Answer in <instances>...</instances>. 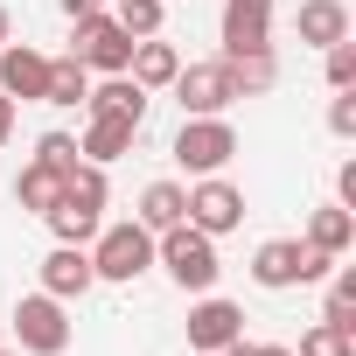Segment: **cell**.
Returning <instances> with one entry per match:
<instances>
[{
  "instance_id": "1",
  "label": "cell",
  "mask_w": 356,
  "mask_h": 356,
  "mask_svg": "<svg viewBox=\"0 0 356 356\" xmlns=\"http://www.w3.org/2000/svg\"><path fill=\"white\" fill-rule=\"evenodd\" d=\"M154 259L168 266V280L182 286V293H210L217 286V238L210 231H196V224H175V231H161L154 238Z\"/></svg>"
},
{
  "instance_id": "2",
  "label": "cell",
  "mask_w": 356,
  "mask_h": 356,
  "mask_svg": "<svg viewBox=\"0 0 356 356\" xmlns=\"http://www.w3.org/2000/svg\"><path fill=\"white\" fill-rule=\"evenodd\" d=\"M328 252H314L307 238H266L259 252H252V280L266 286V293H286V286H314V280H328Z\"/></svg>"
},
{
  "instance_id": "3",
  "label": "cell",
  "mask_w": 356,
  "mask_h": 356,
  "mask_svg": "<svg viewBox=\"0 0 356 356\" xmlns=\"http://www.w3.org/2000/svg\"><path fill=\"white\" fill-rule=\"evenodd\" d=\"M147 266H154V231H147L140 217H133V224H98V238H91V273H98V280L133 286Z\"/></svg>"
},
{
  "instance_id": "4",
  "label": "cell",
  "mask_w": 356,
  "mask_h": 356,
  "mask_svg": "<svg viewBox=\"0 0 356 356\" xmlns=\"http://www.w3.org/2000/svg\"><path fill=\"white\" fill-rule=\"evenodd\" d=\"M168 91L182 98V119H217V112L238 105V84H231V63H224V56H210V63H182Z\"/></svg>"
},
{
  "instance_id": "5",
  "label": "cell",
  "mask_w": 356,
  "mask_h": 356,
  "mask_svg": "<svg viewBox=\"0 0 356 356\" xmlns=\"http://www.w3.org/2000/svg\"><path fill=\"white\" fill-rule=\"evenodd\" d=\"M70 56L84 63V70H105V77H119L126 63H133V35L98 8V15H77V29H70Z\"/></svg>"
},
{
  "instance_id": "6",
  "label": "cell",
  "mask_w": 356,
  "mask_h": 356,
  "mask_svg": "<svg viewBox=\"0 0 356 356\" xmlns=\"http://www.w3.org/2000/svg\"><path fill=\"white\" fill-rule=\"evenodd\" d=\"M15 349H29V356H63L70 349V314H63L56 293L15 300Z\"/></svg>"
},
{
  "instance_id": "7",
  "label": "cell",
  "mask_w": 356,
  "mask_h": 356,
  "mask_svg": "<svg viewBox=\"0 0 356 356\" xmlns=\"http://www.w3.org/2000/svg\"><path fill=\"white\" fill-rule=\"evenodd\" d=\"M231 154H238V133H231L224 112L217 119H182V133H175V161H182L189 175H224Z\"/></svg>"
},
{
  "instance_id": "8",
  "label": "cell",
  "mask_w": 356,
  "mask_h": 356,
  "mask_svg": "<svg viewBox=\"0 0 356 356\" xmlns=\"http://www.w3.org/2000/svg\"><path fill=\"white\" fill-rule=\"evenodd\" d=\"M189 224L210 231V238L238 231V224H245V189H231L224 175H203V182L189 189Z\"/></svg>"
},
{
  "instance_id": "9",
  "label": "cell",
  "mask_w": 356,
  "mask_h": 356,
  "mask_svg": "<svg viewBox=\"0 0 356 356\" xmlns=\"http://www.w3.org/2000/svg\"><path fill=\"white\" fill-rule=\"evenodd\" d=\"M238 335H245V307H238V300L203 293V300L189 307V349H196V356H217V349L238 342Z\"/></svg>"
},
{
  "instance_id": "10",
  "label": "cell",
  "mask_w": 356,
  "mask_h": 356,
  "mask_svg": "<svg viewBox=\"0 0 356 356\" xmlns=\"http://www.w3.org/2000/svg\"><path fill=\"white\" fill-rule=\"evenodd\" d=\"M273 49V0H224V56Z\"/></svg>"
},
{
  "instance_id": "11",
  "label": "cell",
  "mask_w": 356,
  "mask_h": 356,
  "mask_svg": "<svg viewBox=\"0 0 356 356\" xmlns=\"http://www.w3.org/2000/svg\"><path fill=\"white\" fill-rule=\"evenodd\" d=\"M42 84H49V56L29 49V42H8L0 49V91L15 105H42Z\"/></svg>"
},
{
  "instance_id": "12",
  "label": "cell",
  "mask_w": 356,
  "mask_h": 356,
  "mask_svg": "<svg viewBox=\"0 0 356 356\" xmlns=\"http://www.w3.org/2000/svg\"><path fill=\"white\" fill-rule=\"evenodd\" d=\"M98 286V273H91V252L84 245H56L49 259H42V293H56V300H84Z\"/></svg>"
},
{
  "instance_id": "13",
  "label": "cell",
  "mask_w": 356,
  "mask_h": 356,
  "mask_svg": "<svg viewBox=\"0 0 356 356\" xmlns=\"http://www.w3.org/2000/svg\"><path fill=\"white\" fill-rule=\"evenodd\" d=\"M84 105H91V119H126V126H147V105H154V91H140V84L119 70V77H105L98 91H84Z\"/></svg>"
},
{
  "instance_id": "14",
  "label": "cell",
  "mask_w": 356,
  "mask_h": 356,
  "mask_svg": "<svg viewBox=\"0 0 356 356\" xmlns=\"http://www.w3.org/2000/svg\"><path fill=\"white\" fill-rule=\"evenodd\" d=\"M293 35L314 42V49H335V42H349V8H342V0H300Z\"/></svg>"
},
{
  "instance_id": "15",
  "label": "cell",
  "mask_w": 356,
  "mask_h": 356,
  "mask_svg": "<svg viewBox=\"0 0 356 356\" xmlns=\"http://www.w3.org/2000/svg\"><path fill=\"white\" fill-rule=\"evenodd\" d=\"M175 70H182L175 42H161V35H140V42H133V63H126V77H133L140 91H168V84H175Z\"/></svg>"
},
{
  "instance_id": "16",
  "label": "cell",
  "mask_w": 356,
  "mask_h": 356,
  "mask_svg": "<svg viewBox=\"0 0 356 356\" xmlns=\"http://www.w3.org/2000/svg\"><path fill=\"white\" fill-rule=\"evenodd\" d=\"M140 224L161 238V231H175V224H189V189L182 182H147V196H140Z\"/></svg>"
},
{
  "instance_id": "17",
  "label": "cell",
  "mask_w": 356,
  "mask_h": 356,
  "mask_svg": "<svg viewBox=\"0 0 356 356\" xmlns=\"http://www.w3.org/2000/svg\"><path fill=\"white\" fill-rule=\"evenodd\" d=\"M307 245H314V252H328V259H342V252L356 245V210H342V203L314 210V217H307Z\"/></svg>"
},
{
  "instance_id": "18",
  "label": "cell",
  "mask_w": 356,
  "mask_h": 356,
  "mask_svg": "<svg viewBox=\"0 0 356 356\" xmlns=\"http://www.w3.org/2000/svg\"><path fill=\"white\" fill-rule=\"evenodd\" d=\"M133 133H140V126H126V119H91V126H84V140H77V154L105 168V161L133 154Z\"/></svg>"
},
{
  "instance_id": "19",
  "label": "cell",
  "mask_w": 356,
  "mask_h": 356,
  "mask_svg": "<svg viewBox=\"0 0 356 356\" xmlns=\"http://www.w3.org/2000/svg\"><path fill=\"white\" fill-rule=\"evenodd\" d=\"M15 203H22V210H35V217H49V210L63 203V175H56V168H42V161H29V168H22V182H15Z\"/></svg>"
},
{
  "instance_id": "20",
  "label": "cell",
  "mask_w": 356,
  "mask_h": 356,
  "mask_svg": "<svg viewBox=\"0 0 356 356\" xmlns=\"http://www.w3.org/2000/svg\"><path fill=\"white\" fill-rule=\"evenodd\" d=\"M91 91V70L77 56H49V84H42V105H84Z\"/></svg>"
},
{
  "instance_id": "21",
  "label": "cell",
  "mask_w": 356,
  "mask_h": 356,
  "mask_svg": "<svg viewBox=\"0 0 356 356\" xmlns=\"http://www.w3.org/2000/svg\"><path fill=\"white\" fill-rule=\"evenodd\" d=\"M224 63H231L238 98H259V91H273V84H280V56H273V49H259V56H224Z\"/></svg>"
},
{
  "instance_id": "22",
  "label": "cell",
  "mask_w": 356,
  "mask_h": 356,
  "mask_svg": "<svg viewBox=\"0 0 356 356\" xmlns=\"http://www.w3.org/2000/svg\"><path fill=\"white\" fill-rule=\"evenodd\" d=\"M98 224H105V210H77V203H56V210H49L56 245H91V238H98Z\"/></svg>"
},
{
  "instance_id": "23",
  "label": "cell",
  "mask_w": 356,
  "mask_h": 356,
  "mask_svg": "<svg viewBox=\"0 0 356 356\" xmlns=\"http://www.w3.org/2000/svg\"><path fill=\"white\" fill-rule=\"evenodd\" d=\"M112 22L140 42V35H161V22H168V0H119L112 8Z\"/></svg>"
},
{
  "instance_id": "24",
  "label": "cell",
  "mask_w": 356,
  "mask_h": 356,
  "mask_svg": "<svg viewBox=\"0 0 356 356\" xmlns=\"http://www.w3.org/2000/svg\"><path fill=\"white\" fill-rule=\"evenodd\" d=\"M321 321H335V328L356 335V266H342V273L328 280V307H321Z\"/></svg>"
},
{
  "instance_id": "25",
  "label": "cell",
  "mask_w": 356,
  "mask_h": 356,
  "mask_svg": "<svg viewBox=\"0 0 356 356\" xmlns=\"http://www.w3.org/2000/svg\"><path fill=\"white\" fill-rule=\"evenodd\" d=\"M293 356H356V335L349 328H335V321H314L307 335H300V349Z\"/></svg>"
},
{
  "instance_id": "26",
  "label": "cell",
  "mask_w": 356,
  "mask_h": 356,
  "mask_svg": "<svg viewBox=\"0 0 356 356\" xmlns=\"http://www.w3.org/2000/svg\"><path fill=\"white\" fill-rule=\"evenodd\" d=\"M35 161L56 168V175H70V168H77V140H70V133H42V140H35Z\"/></svg>"
},
{
  "instance_id": "27",
  "label": "cell",
  "mask_w": 356,
  "mask_h": 356,
  "mask_svg": "<svg viewBox=\"0 0 356 356\" xmlns=\"http://www.w3.org/2000/svg\"><path fill=\"white\" fill-rule=\"evenodd\" d=\"M328 84L335 91H356V42H335L328 49Z\"/></svg>"
},
{
  "instance_id": "28",
  "label": "cell",
  "mask_w": 356,
  "mask_h": 356,
  "mask_svg": "<svg viewBox=\"0 0 356 356\" xmlns=\"http://www.w3.org/2000/svg\"><path fill=\"white\" fill-rule=\"evenodd\" d=\"M328 133H335V140H356V91H335V105H328Z\"/></svg>"
},
{
  "instance_id": "29",
  "label": "cell",
  "mask_w": 356,
  "mask_h": 356,
  "mask_svg": "<svg viewBox=\"0 0 356 356\" xmlns=\"http://www.w3.org/2000/svg\"><path fill=\"white\" fill-rule=\"evenodd\" d=\"M335 196H342V210H356V161L335 168Z\"/></svg>"
},
{
  "instance_id": "30",
  "label": "cell",
  "mask_w": 356,
  "mask_h": 356,
  "mask_svg": "<svg viewBox=\"0 0 356 356\" xmlns=\"http://www.w3.org/2000/svg\"><path fill=\"white\" fill-rule=\"evenodd\" d=\"M8 140H15V98L0 91V147H8Z\"/></svg>"
},
{
  "instance_id": "31",
  "label": "cell",
  "mask_w": 356,
  "mask_h": 356,
  "mask_svg": "<svg viewBox=\"0 0 356 356\" xmlns=\"http://www.w3.org/2000/svg\"><path fill=\"white\" fill-rule=\"evenodd\" d=\"M56 8H63V15L77 22V15H98V8H105V0H56Z\"/></svg>"
},
{
  "instance_id": "32",
  "label": "cell",
  "mask_w": 356,
  "mask_h": 356,
  "mask_svg": "<svg viewBox=\"0 0 356 356\" xmlns=\"http://www.w3.org/2000/svg\"><path fill=\"white\" fill-rule=\"evenodd\" d=\"M252 356H293L286 342H252Z\"/></svg>"
},
{
  "instance_id": "33",
  "label": "cell",
  "mask_w": 356,
  "mask_h": 356,
  "mask_svg": "<svg viewBox=\"0 0 356 356\" xmlns=\"http://www.w3.org/2000/svg\"><path fill=\"white\" fill-rule=\"evenodd\" d=\"M8 42H15V15H8V8H0V49H8Z\"/></svg>"
},
{
  "instance_id": "34",
  "label": "cell",
  "mask_w": 356,
  "mask_h": 356,
  "mask_svg": "<svg viewBox=\"0 0 356 356\" xmlns=\"http://www.w3.org/2000/svg\"><path fill=\"white\" fill-rule=\"evenodd\" d=\"M217 356H252V342H245V335H238V342H224V349H217Z\"/></svg>"
},
{
  "instance_id": "35",
  "label": "cell",
  "mask_w": 356,
  "mask_h": 356,
  "mask_svg": "<svg viewBox=\"0 0 356 356\" xmlns=\"http://www.w3.org/2000/svg\"><path fill=\"white\" fill-rule=\"evenodd\" d=\"M0 356H22V349H0Z\"/></svg>"
},
{
  "instance_id": "36",
  "label": "cell",
  "mask_w": 356,
  "mask_h": 356,
  "mask_svg": "<svg viewBox=\"0 0 356 356\" xmlns=\"http://www.w3.org/2000/svg\"><path fill=\"white\" fill-rule=\"evenodd\" d=\"M189 356H196V349H189Z\"/></svg>"
}]
</instances>
